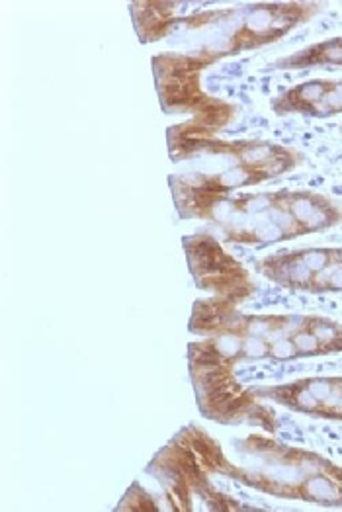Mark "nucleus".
<instances>
[{
	"label": "nucleus",
	"instance_id": "nucleus-1",
	"mask_svg": "<svg viewBox=\"0 0 342 512\" xmlns=\"http://www.w3.org/2000/svg\"><path fill=\"white\" fill-rule=\"evenodd\" d=\"M131 16L143 43L167 42L198 69L282 40L319 12L315 2L243 4L180 14L174 2H133Z\"/></svg>",
	"mask_w": 342,
	"mask_h": 512
},
{
	"label": "nucleus",
	"instance_id": "nucleus-2",
	"mask_svg": "<svg viewBox=\"0 0 342 512\" xmlns=\"http://www.w3.org/2000/svg\"><path fill=\"white\" fill-rule=\"evenodd\" d=\"M169 155L186 169L169 176L174 208L182 219L219 196L272 182L303 163L300 151L262 139H219L212 129L192 122L169 128Z\"/></svg>",
	"mask_w": 342,
	"mask_h": 512
},
{
	"label": "nucleus",
	"instance_id": "nucleus-3",
	"mask_svg": "<svg viewBox=\"0 0 342 512\" xmlns=\"http://www.w3.org/2000/svg\"><path fill=\"white\" fill-rule=\"evenodd\" d=\"M184 430L208 475H223L278 499L342 507V466L317 452L249 434L235 440L233 454H227L206 430L194 425Z\"/></svg>",
	"mask_w": 342,
	"mask_h": 512
},
{
	"label": "nucleus",
	"instance_id": "nucleus-4",
	"mask_svg": "<svg viewBox=\"0 0 342 512\" xmlns=\"http://www.w3.org/2000/svg\"><path fill=\"white\" fill-rule=\"evenodd\" d=\"M223 298L196 299L188 331L225 360L241 362L329 356L342 352V325L321 315H253Z\"/></svg>",
	"mask_w": 342,
	"mask_h": 512
},
{
	"label": "nucleus",
	"instance_id": "nucleus-5",
	"mask_svg": "<svg viewBox=\"0 0 342 512\" xmlns=\"http://www.w3.org/2000/svg\"><path fill=\"white\" fill-rule=\"evenodd\" d=\"M194 219L212 223L225 243L258 249L333 229L342 208L321 192L278 190L219 196Z\"/></svg>",
	"mask_w": 342,
	"mask_h": 512
},
{
	"label": "nucleus",
	"instance_id": "nucleus-6",
	"mask_svg": "<svg viewBox=\"0 0 342 512\" xmlns=\"http://www.w3.org/2000/svg\"><path fill=\"white\" fill-rule=\"evenodd\" d=\"M188 374L202 415L219 425H253L274 434L278 419L251 387L235 376V364L214 352L206 342L192 341L186 350Z\"/></svg>",
	"mask_w": 342,
	"mask_h": 512
},
{
	"label": "nucleus",
	"instance_id": "nucleus-7",
	"mask_svg": "<svg viewBox=\"0 0 342 512\" xmlns=\"http://www.w3.org/2000/svg\"><path fill=\"white\" fill-rule=\"evenodd\" d=\"M257 272L276 286L300 294H342V247L282 251L255 262Z\"/></svg>",
	"mask_w": 342,
	"mask_h": 512
},
{
	"label": "nucleus",
	"instance_id": "nucleus-8",
	"mask_svg": "<svg viewBox=\"0 0 342 512\" xmlns=\"http://www.w3.org/2000/svg\"><path fill=\"white\" fill-rule=\"evenodd\" d=\"M182 245L192 276L202 290L239 305L253 296L255 284L251 274L233 256L227 255L214 237L190 235L182 239Z\"/></svg>",
	"mask_w": 342,
	"mask_h": 512
},
{
	"label": "nucleus",
	"instance_id": "nucleus-9",
	"mask_svg": "<svg viewBox=\"0 0 342 512\" xmlns=\"http://www.w3.org/2000/svg\"><path fill=\"white\" fill-rule=\"evenodd\" d=\"M262 401H272L313 419L342 421V376L303 378L288 384L253 385Z\"/></svg>",
	"mask_w": 342,
	"mask_h": 512
},
{
	"label": "nucleus",
	"instance_id": "nucleus-10",
	"mask_svg": "<svg viewBox=\"0 0 342 512\" xmlns=\"http://www.w3.org/2000/svg\"><path fill=\"white\" fill-rule=\"evenodd\" d=\"M270 108L278 116L301 118H333L342 114V79H315L292 86L278 94Z\"/></svg>",
	"mask_w": 342,
	"mask_h": 512
},
{
	"label": "nucleus",
	"instance_id": "nucleus-11",
	"mask_svg": "<svg viewBox=\"0 0 342 512\" xmlns=\"http://www.w3.org/2000/svg\"><path fill=\"white\" fill-rule=\"evenodd\" d=\"M272 67L280 71H296V69H309V67H341L342 69V36L303 47L298 53L278 59Z\"/></svg>",
	"mask_w": 342,
	"mask_h": 512
},
{
	"label": "nucleus",
	"instance_id": "nucleus-12",
	"mask_svg": "<svg viewBox=\"0 0 342 512\" xmlns=\"http://www.w3.org/2000/svg\"><path fill=\"white\" fill-rule=\"evenodd\" d=\"M342 129V128H341Z\"/></svg>",
	"mask_w": 342,
	"mask_h": 512
}]
</instances>
